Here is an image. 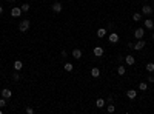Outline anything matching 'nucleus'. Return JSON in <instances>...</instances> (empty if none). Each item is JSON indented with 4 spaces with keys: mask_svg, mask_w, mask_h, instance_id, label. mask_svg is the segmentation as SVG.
I'll use <instances>...</instances> for the list:
<instances>
[{
    "mask_svg": "<svg viewBox=\"0 0 154 114\" xmlns=\"http://www.w3.org/2000/svg\"><path fill=\"white\" fill-rule=\"evenodd\" d=\"M29 26H31V22L28 20V19H23V20L20 22V25H19V29L22 32H26L28 29H29Z\"/></svg>",
    "mask_w": 154,
    "mask_h": 114,
    "instance_id": "1",
    "label": "nucleus"
},
{
    "mask_svg": "<svg viewBox=\"0 0 154 114\" xmlns=\"http://www.w3.org/2000/svg\"><path fill=\"white\" fill-rule=\"evenodd\" d=\"M143 36H145V29L143 28H137V29L134 31V37L137 39V40L139 39H143Z\"/></svg>",
    "mask_w": 154,
    "mask_h": 114,
    "instance_id": "2",
    "label": "nucleus"
},
{
    "mask_svg": "<svg viewBox=\"0 0 154 114\" xmlns=\"http://www.w3.org/2000/svg\"><path fill=\"white\" fill-rule=\"evenodd\" d=\"M142 14L151 15L153 14V6H151V5H143V8H142Z\"/></svg>",
    "mask_w": 154,
    "mask_h": 114,
    "instance_id": "3",
    "label": "nucleus"
},
{
    "mask_svg": "<svg viewBox=\"0 0 154 114\" xmlns=\"http://www.w3.org/2000/svg\"><path fill=\"white\" fill-rule=\"evenodd\" d=\"M108 40H110V43H117L119 42V34L117 32H111L110 37H108Z\"/></svg>",
    "mask_w": 154,
    "mask_h": 114,
    "instance_id": "4",
    "label": "nucleus"
},
{
    "mask_svg": "<svg viewBox=\"0 0 154 114\" xmlns=\"http://www.w3.org/2000/svg\"><path fill=\"white\" fill-rule=\"evenodd\" d=\"M125 62H126V65L133 66V65L136 63V59H134V56H131V54H126V57H125Z\"/></svg>",
    "mask_w": 154,
    "mask_h": 114,
    "instance_id": "5",
    "label": "nucleus"
},
{
    "mask_svg": "<svg viewBox=\"0 0 154 114\" xmlns=\"http://www.w3.org/2000/svg\"><path fill=\"white\" fill-rule=\"evenodd\" d=\"M145 40L143 39H139V42L137 43H134V49H137V51H140V49H143V46H145Z\"/></svg>",
    "mask_w": 154,
    "mask_h": 114,
    "instance_id": "6",
    "label": "nucleus"
},
{
    "mask_svg": "<svg viewBox=\"0 0 154 114\" xmlns=\"http://www.w3.org/2000/svg\"><path fill=\"white\" fill-rule=\"evenodd\" d=\"M0 93H2V97H5V99H9L11 96H13V91L8 89V88H3L2 91H0Z\"/></svg>",
    "mask_w": 154,
    "mask_h": 114,
    "instance_id": "7",
    "label": "nucleus"
},
{
    "mask_svg": "<svg viewBox=\"0 0 154 114\" xmlns=\"http://www.w3.org/2000/svg\"><path fill=\"white\" fill-rule=\"evenodd\" d=\"M93 54H94L96 57H102V56H103V48H102V46H96V48L93 49Z\"/></svg>",
    "mask_w": 154,
    "mask_h": 114,
    "instance_id": "8",
    "label": "nucleus"
},
{
    "mask_svg": "<svg viewBox=\"0 0 154 114\" xmlns=\"http://www.w3.org/2000/svg\"><path fill=\"white\" fill-rule=\"evenodd\" d=\"M11 15H13V17H20L22 15V9L20 8H13V9H11Z\"/></svg>",
    "mask_w": 154,
    "mask_h": 114,
    "instance_id": "9",
    "label": "nucleus"
},
{
    "mask_svg": "<svg viewBox=\"0 0 154 114\" xmlns=\"http://www.w3.org/2000/svg\"><path fill=\"white\" fill-rule=\"evenodd\" d=\"M136 96H137V91L136 89H128L126 91V97L128 99H136Z\"/></svg>",
    "mask_w": 154,
    "mask_h": 114,
    "instance_id": "10",
    "label": "nucleus"
},
{
    "mask_svg": "<svg viewBox=\"0 0 154 114\" xmlns=\"http://www.w3.org/2000/svg\"><path fill=\"white\" fill-rule=\"evenodd\" d=\"M53 11H54V13H60V11H62V3L60 2L53 3Z\"/></svg>",
    "mask_w": 154,
    "mask_h": 114,
    "instance_id": "11",
    "label": "nucleus"
},
{
    "mask_svg": "<svg viewBox=\"0 0 154 114\" xmlns=\"http://www.w3.org/2000/svg\"><path fill=\"white\" fill-rule=\"evenodd\" d=\"M72 57H74V59H80V57H82V51L80 49H79V48H76V49H72Z\"/></svg>",
    "mask_w": 154,
    "mask_h": 114,
    "instance_id": "12",
    "label": "nucleus"
},
{
    "mask_svg": "<svg viewBox=\"0 0 154 114\" xmlns=\"http://www.w3.org/2000/svg\"><path fill=\"white\" fill-rule=\"evenodd\" d=\"M91 76H93L94 79H97V77L100 76V70H99V68H97V66H94V68H93V70H91Z\"/></svg>",
    "mask_w": 154,
    "mask_h": 114,
    "instance_id": "13",
    "label": "nucleus"
},
{
    "mask_svg": "<svg viewBox=\"0 0 154 114\" xmlns=\"http://www.w3.org/2000/svg\"><path fill=\"white\" fill-rule=\"evenodd\" d=\"M145 28H146V29H153V28H154V22L151 19H146L145 20Z\"/></svg>",
    "mask_w": 154,
    "mask_h": 114,
    "instance_id": "14",
    "label": "nucleus"
},
{
    "mask_svg": "<svg viewBox=\"0 0 154 114\" xmlns=\"http://www.w3.org/2000/svg\"><path fill=\"white\" fill-rule=\"evenodd\" d=\"M22 68H23V63H22L20 60H15V62H14V70H15V71H20Z\"/></svg>",
    "mask_w": 154,
    "mask_h": 114,
    "instance_id": "15",
    "label": "nucleus"
},
{
    "mask_svg": "<svg viewBox=\"0 0 154 114\" xmlns=\"http://www.w3.org/2000/svg\"><path fill=\"white\" fill-rule=\"evenodd\" d=\"M105 103H106V102L103 99H97V100H96V106H97V108H103Z\"/></svg>",
    "mask_w": 154,
    "mask_h": 114,
    "instance_id": "16",
    "label": "nucleus"
},
{
    "mask_svg": "<svg viewBox=\"0 0 154 114\" xmlns=\"http://www.w3.org/2000/svg\"><path fill=\"white\" fill-rule=\"evenodd\" d=\"M106 36V29H105V28H100V29H97V37H105Z\"/></svg>",
    "mask_w": 154,
    "mask_h": 114,
    "instance_id": "17",
    "label": "nucleus"
},
{
    "mask_svg": "<svg viewBox=\"0 0 154 114\" xmlns=\"http://www.w3.org/2000/svg\"><path fill=\"white\" fill-rule=\"evenodd\" d=\"M125 72H126V68H125L123 65H120V66L117 68V74H119V76H123Z\"/></svg>",
    "mask_w": 154,
    "mask_h": 114,
    "instance_id": "18",
    "label": "nucleus"
},
{
    "mask_svg": "<svg viewBox=\"0 0 154 114\" xmlns=\"http://www.w3.org/2000/svg\"><path fill=\"white\" fill-rule=\"evenodd\" d=\"M72 70H74V65H72V63H70V62H66V63H65V71L71 72Z\"/></svg>",
    "mask_w": 154,
    "mask_h": 114,
    "instance_id": "19",
    "label": "nucleus"
},
{
    "mask_svg": "<svg viewBox=\"0 0 154 114\" xmlns=\"http://www.w3.org/2000/svg\"><path fill=\"white\" fill-rule=\"evenodd\" d=\"M145 68H146V71H148V72H153V71H154V63H153V62H150V63H146Z\"/></svg>",
    "mask_w": 154,
    "mask_h": 114,
    "instance_id": "20",
    "label": "nucleus"
},
{
    "mask_svg": "<svg viewBox=\"0 0 154 114\" xmlns=\"http://www.w3.org/2000/svg\"><path fill=\"white\" fill-rule=\"evenodd\" d=\"M140 19H142V14H139V13H134V14H133V20H134V22H139Z\"/></svg>",
    "mask_w": 154,
    "mask_h": 114,
    "instance_id": "21",
    "label": "nucleus"
},
{
    "mask_svg": "<svg viewBox=\"0 0 154 114\" xmlns=\"http://www.w3.org/2000/svg\"><path fill=\"white\" fill-rule=\"evenodd\" d=\"M146 88H148V85H146L145 82H140V83H139V89H140V91H146Z\"/></svg>",
    "mask_w": 154,
    "mask_h": 114,
    "instance_id": "22",
    "label": "nucleus"
},
{
    "mask_svg": "<svg viewBox=\"0 0 154 114\" xmlns=\"http://www.w3.org/2000/svg\"><path fill=\"white\" fill-rule=\"evenodd\" d=\"M29 5H28V3H25V5H22V6H20V9H22V13H26V11H29Z\"/></svg>",
    "mask_w": 154,
    "mask_h": 114,
    "instance_id": "23",
    "label": "nucleus"
},
{
    "mask_svg": "<svg viewBox=\"0 0 154 114\" xmlns=\"http://www.w3.org/2000/svg\"><path fill=\"white\" fill-rule=\"evenodd\" d=\"M106 110H108V113H114V111H116V106H114L112 103H110V105H108V108H106Z\"/></svg>",
    "mask_w": 154,
    "mask_h": 114,
    "instance_id": "24",
    "label": "nucleus"
},
{
    "mask_svg": "<svg viewBox=\"0 0 154 114\" xmlns=\"http://www.w3.org/2000/svg\"><path fill=\"white\" fill-rule=\"evenodd\" d=\"M5 106H6V99L2 97L0 99V108H5Z\"/></svg>",
    "mask_w": 154,
    "mask_h": 114,
    "instance_id": "25",
    "label": "nucleus"
},
{
    "mask_svg": "<svg viewBox=\"0 0 154 114\" xmlns=\"http://www.w3.org/2000/svg\"><path fill=\"white\" fill-rule=\"evenodd\" d=\"M13 79H14V80L17 82V80H20V76H19V74H17V72H15V74H14V76H13Z\"/></svg>",
    "mask_w": 154,
    "mask_h": 114,
    "instance_id": "26",
    "label": "nucleus"
},
{
    "mask_svg": "<svg viewBox=\"0 0 154 114\" xmlns=\"http://www.w3.org/2000/svg\"><path fill=\"white\" fill-rule=\"evenodd\" d=\"M146 79H148V82H150V83H153V82H154V77L151 76V74H150V76H148Z\"/></svg>",
    "mask_w": 154,
    "mask_h": 114,
    "instance_id": "27",
    "label": "nucleus"
},
{
    "mask_svg": "<svg viewBox=\"0 0 154 114\" xmlns=\"http://www.w3.org/2000/svg\"><path fill=\"white\" fill-rule=\"evenodd\" d=\"M62 57H63V59H66V57H68V53H66V51H62Z\"/></svg>",
    "mask_w": 154,
    "mask_h": 114,
    "instance_id": "28",
    "label": "nucleus"
},
{
    "mask_svg": "<svg viewBox=\"0 0 154 114\" xmlns=\"http://www.w3.org/2000/svg\"><path fill=\"white\" fill-rule=\"evenodd\" d=\"M26 113H28V114H32L34 110H32V108H26Z\"/></svg>",
    "mask_w": 154,
    "mask_h": 114,
    "instance_id": "29",
    "label": "nucleus"
},
{
    "mask_svg": "<svg viewBox=\"0 0 154 114\" xmlns=\"http://www.w3.org/2000/svg\"><path fill=\"white\" fill-rule=\"evenodd\" d=\"M0 14H3V6L0 5Z\"/></svg>",
    "mask_w": 154,
    "mask_h": 114,
    "instance_id": "30",
    "label": "nucleus"
},
{
    "mask_svg": "<svg viewBox=\"0 0 154 114\" xmlns=\"http://www.w3.org/2000/svg\"><path fill=\"white\" fill-rule=\"evenodd\" d=\"M6 2H15V0H6Z\"/></svg>",
    "mask_w": 154,
    "mask_h": 114,
    "instance_id": "31",
    "label": "nucleus"
},
{
    "mask_svg": "<svg viewBox=\"0 0 154 114\" xmlns=\"http://www.w3.org/2000/svg\"><path fill=\"white\" fill-rule=\"evenodd\" d=\"M153 40H154V32H153Z\"/></svg>",
    "mask_w": 154,
    "mask_h": 114,
    "instance_id": "32",
    "label": "nucleus"
},
{
    "mask_svg": "<svg viewBox=\"0 0 154 114\" xmlns=\"http://www.w3.org/2000/svg\"><path fill=\"white\" fill-rule=\"evenodd\" d=\"M143 2H148V0H143Z\"/></svg>",
    "mask_w": 154,
    "mask_h": 114,
    "instance_id": "33",
    "label": "nucleus"
}]
</instances>
